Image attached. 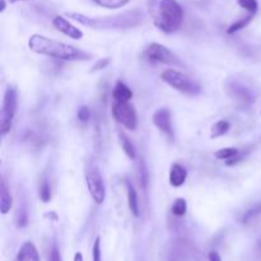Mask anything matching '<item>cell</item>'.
Masks as SVG:
<instances>
[{"mask_svg":"<svg viewBox=\"0 0 261 261\" xmlns=\"http://www.w3.org/2000/svg\"><path fill=\"white\" fill-rule=\"evenodd\" d=\"M148 12L153 25L163 34H173L183 25L184 9L177 0H149Z\"/></svg>","mask_w":261,"mask_h":261,"instance_id":"6da1fadb","label":"cell"},{"mask_svg":"<svg viewBox=\"0 0 261 261\" xmlns=\"http://www.w3.org/2000/svg\"><path fill=\"white\" fill-rule=\"evenodd\" d=\"M28 47L31 49V51L36 52V54L59 59V60L75 61L88 60L89 59V55L80 51L74 46L49 38L42 35H32L28 39Z\"/></svg>","mask_w":261,"mask_h":261,"instance_id":"7a4b0ae2","label":"cell"},{"mask_svg":"<svg viewBox=\"0 0 261 261\" xmlns=\"http://www.w3.org/2000/svg\"><path fill=\"white\" fill-rule=\"evenodd\" d=\"M68 15L73 21L94 30H128L138 26L142 21V14L138 10H129L121 14L104 17V18H93L80 13H69Z\"/></svg>","mask_w":261,"mask_h":261,"instance_id":"3957f363","label":"cell"},{"mask_svg":"<svg viewBox=\"0 0 261 261\" xmlns=\"http://www.w3.org/2000/svg\"><path fill=\"white\" fill-rule=\"evenodd\" d=\"M17 107H18V92L14 87H8L4 93L1 112H0V134H1V137H5L12 129Z\"/></svg>","mask_w":261,"mask_h":261,"instance_id":"277c9868","label":"cell"},{"mask_svg":"<svg viewBox=\"0 0 261 261\" xmlns=\"http://www.w3.org/2000/svg\"><path fill=\"white\" fill-rule=\"evenodd\" d=\"M161 78L164 83H167L173 89L181 92V93L188 94V96H196L201 92L200 85L190 76L181 73L179 70L167 69L161 74Z\"/></svg>","mask_w":261,"mask_h":261,"instance_id":"5b68a950","label":"cell"},{"mask_svg":"<svg viewBox=\"0 0 261 261\" xmlns=\"http://www.w3.org/2000/svg\"><path fill=\"white\" fill-rule=\"evenodd\" d=\"M85 183H87V187H88V191L94 203L97 205L104 204L105 199H106V187H105L104 179L101 176L100 168L96 164H92L87 170Z\"/></svg>","mask_w":261,"mask_h":261,"instance_id":"8992f818","label":"cell"},{"mask_svg":"<svg viewBox=\"0 0 261 261\" xmlns=\"http://www.w3.org/2000/svg\"><path fill=\"white\" fill-rule=\"evenodd\" d=\"M144 56L150 63H159L166 65H181L179 56L173 54L168 47L158 42H153L147 46Z\"/></svg>","mask_w":261,"mask_h":261,"instance_id":"52a82bcc","label":"cell"},{"mask_svg":"<svg viewBox=\"0 0 261 261\" xmlns=\"http://www.w3.org/2000/svg\"><path fill=\"white\" fill-rule=\"evenodd\" d=\"M112 116L118 124H121L128 130H137L138 113L135 107L129 102H113Z\"/></svg>","mask_w":261,"mask_h":261,"instance_id":"ba28073f","label":"cell"},{"mask_svg":"<svg viewBox=\"0 0 261 261\" xmlns=\"http://www.w3.org/2000/svg\"><path fill=\"white\" fill-rule=\"evenodd\" d=\"M153 124L158 130L163 133L170 140L175 139V133H173L172 120H171V112L168 109L157 110L153 115Z\"/></svg>","mask_w":261,"mask_h":261,"instance_id":"9c48e42d","label":"cell"},{"mask_svg":"<svg viewBox=\"0 0 261 261\" xmlns=\"http://www.w3.org/2000/svg\"><path fill=\"white\" fill-rule=\"evenodd\" d=\"M52 26H54L59 32L64 34L65 36L70 37V38L73 39H80L84 36L82 30H79L78 27L72 25L63 15H56V17H54V19H52Z\"/></svg>","mask_w":261,"mask_h":261,"instance_id":"30bf717a","label":"cell"},{"mask_svg":"<svg viewBox=\"0 0 261 261\" xmlns=\"http://www.w3.org/2000/svg\"><path fill=\"white\" fill-rule=\"evenodd\" d=\"M186 179H187L186 168L179 163H173L170 170V185L173 187H180L185 184Z\"/></svg>","mask_w":261,"mask_h":261,"instance_id":"8fae6325","label":"cell"},{"mask_svg":"<svg viewBox=\"0 0 261 261\" xmlns=\"http://www.w3.org/2000/svg\"><path fill=\"white\" fill-rule=\"evenodd\" d=\"M18 261H39V254L34 242L27 241L21 246L17 254Z\"/></svg>","mask_w":261,"mask_h":261,"instance_id":"7c38bea8","label":"cell"},{"mask_svg":"<svg viewBox=\"0 0 261 261\" xmlns=\"http://www.w3.org/2000/svg\"><path fill=\"white\" fill-rule=\"evenodd\" d=\"M228 93L231 94V97L234 98L236 101H240L242 104H250L252 101L251 92L249 89L243 88L240 83H231L228 85Z\"/></svg>","mask_w":261,"mask_h":261,"instance_id":"4fadbf2b","label":"cell"},{"mask_svg":"<svg viewBox=\"0 0 261 261\" xmlns=\"http://www.w3.org/2000/svg\"><path fill=\"white\" fill-rule=\"evenodd\" d=\"M13 205V197L10 194V190L6 185L5 180H1V184H0V209L3 214H8L12 209Z\"/></svg>","mask_w":261,"mask_h":261,"instance_id":"5bb4252c","label":"cell"},{"mask_svg":"<svg viewBox=\"0 0 261 261\" xmlns=\"http://www.w3.org/2000/svg\"><path fill=\"white\" fill-rule=\"evenodd\" d=\"M125 185H126V191H128L129 209H130L131 214H133L134 217H139L140 210H139V200H138L137 190H135L134 185L129 181V180H125Z\"/></svg>","mask_w":261,"mask_h":261,"instance_id":"9a60e30c","label":"cell"},{"mask_svg":"<svg viewBox=\"0 0 261 261\" xmlns=\"http://www.w3.org/2000/svg\"><path fill=\"white\" fill-rule=\"evenodd\" d=\"M112 96L116 102H129L133 98V91L124 82L118 80L115 84Z\"/></svg>","mask_w":261,"mask_h":261,"instance_id":"2e32d148","label":"cell"},{"mask_svg":"<svg viewBox=\"0 0 261 261\" xmlns=\"http://www.w3.org/2000/svg\"><path fill=\"white\" fill-rule=\"evenodd\" d=\"M118 143L121 146L122 150L126 155H128L130 159H135L137 157V150H135V147H134L133 142L130 140V138L126 135L122 131H118Z\"/></svg>","mask_w":261,"mask_h":261,"instance_id":"e0dca14e","label":"cell"},{"mask_svg":"<svg viewBox=\"0 0 261 261\" xmlns=\"http://www.w3.org/2000/svg\"><path fill=\"white\" fill-rule=\"evenodd\" d=\"M231 129V124L227 120H219L216 124L212 126V133H210V138H219L227 134Z\"/></svg>","mask_w":261,"mask_h":261,"instance_id":"ac0fdd59","label":"cell"},{"mask_svg":"<svg viewBox=\"0 0 261 261\" xmlns=\"http://www.w3.org/2000/svg\"><path fill=\"white\" fill-rule=\"evenodd\" d=\"M252 18H254V14H249L247 17H245V18H241L240 21L232 23V25L227 28V34L233 35V34H236V32H238V31L246 28L247 26H249L250 22L252 21Z\"/></svg>","mask_w":261,"mask_h":261,"instance_id":"d6986e66","label":"cell"},{"mask_svg":"<svg viewBox=\"0 0 261 261\" xmlns=\"http://www.w3.org/2000/svg\"><path fill=\"white\" fill-rule=\"evenodd\" d=\"M97 5L102 6V8H107V9H118L122 8L130 1V0H93Z\"/></svg>","mask_w":261,"mask_h":261,"instance_id":"ffe728a7","label":"cell"},{"mask_svg":"<svg viewBox=\"0 0 261 261\" xmlns=\"http://www.w3.org/2000/svg\"><path fill=\"white\" fill-rule=\"evenodd\" d=\"M38 196L43 203H49L51 200V186L46 179H42V181L39 183Z\"/></svg>","mask_w":261,"mask_h":261,"instance_id":"44dd1931","label":"cell"},{"mask_svg":"<svg viewBox=\"0 0 261 261\" xmlns=\"http://www.w3.org/2000/svg\"><path fill=\"white\" fill-rule=\"evenodd\" d=\"M187 212V203L184 197H177L172 205V214L176 217H184Z\"/></svg>","mask_w":261,"mask_h":261,"instance_id":"7402d4cb","label":"cell"},{"mask_svg":"<svg viewBox=\"0 0 261 261\" xmlns=\"http://www.w3.org/2000/svg\"><path fill=\"white\" fill-rule=\"evenodd\" d=\"M236 155H238V150L236 148H232V147H228V148H222L217 150L214 153V157L217 159H221V161H225V159H232Z\"/></svg>","mask_w":261,"mask_h":261,"instance_id":"603a6c76","label":"cell"},{"mask_svg":"<svg viewBox=\"0 0 261 261\" xmlns=\"http://www.w3.org/2000/svg\"><path fill=\"white\" fill-rule=\"evenodd\" d=\"M237 4H238L242 9L249 12L250 14L255 15L256 13H258L259 9L258 0H237Z\"/></svg>","mask_w":261,"mask_h":261,"instance_id":"cb8c5ba5","label":"cell"},{"mask_svg":"<svg viewBox=\"0 0 261 261\" xmlns=\"http://www.w3.org/2000/svg\"><path fill=\"white\" fill-rule=\"evenodd\" d=\"M139 180H140V184H142V187H143L144 190H147V188H148V184H149V172H148V170H147V166L144 162H140Z\"/></svg>","mask_w":261,"mask_h":261,"instance_id":"d4e9b609","label":"cell"},{"mask_svg":"<svg viewBox=\"0 0 261 261\" xmlns=\"http://www.w3.org/2000/svg\"><path fill=\"white\" fill-rule=\"evenodd\" d=\"M261 213V204L259 205H255V207H252L251 209H249L247 212H245L242 217V223H249L250 221H252L254 218L259 216Z\"/></svg>","mask_w":261,"mask_h":261,"instance_id":"484cf974","label":"cell"},{"mask_svg":"<svg viewBox=\"0 0 261 261\" xmlns=\"http://www.w3.org/2000/svg\"><path fill=\"white\" fill-rule=\"evenodd\" d=\"M92 258L93 261H102V252H101V238L96 237L93 247H92Z\"/></svg>","mask_w":261,"mask_h":261,"instance_id":"4316f807","label":"cell"},{"mask_svg":"<svg viewBox=\"0 0 261 261\" xmlns=\"http://www.w3.org/2000/svg\"><path fill=\"white\" fill-rule=\"evenodd\" d=\"M28 224V213L27 210L23 208L18 212V216H17V225L19 228H23Z\"/></svg>","mask_w":261,"mask_h":261,"instance_id":"83f0119b","label":"cell"},{"mask_svg":"<svg viewBox=\"0 0 261 261\" xmlns=\"http://www.w3.org/2000/svg\"><path fill=\"white\" fill-rule=\"evenodd\" d=\"M78 118L80 120V121L83 122H87L91 118V111H89V109L87 106H80L78 109Z\"/></svg>","mask_w":261,"mask_h":261,"instance_id":"f1b7e54d","label":"cell"},{"mask_svg":"<svg viewBox=\"0 0 261 261\" xmlns=\"http://www.w3.org/2000/svg\"><path fill=\"white\" fill-rule=\"evenodd\" d=\"M49 261H63L60 255V251H59L58 243L54 242L52 243V247L50 250V256H49Z\"/></svg>","mask_w":261,"mask_h":261,"instance_id":"f546056e","label":"cell"},{"mask_svg":"<svg viewBox=\"0 0 261 261\" xmlns=\"http://www.w3.org/2000/svg\"><path fill=\"white\" fill-rule=\"evenodd\" d=\"M109 64H110V59H107V58L106 59H100V60L97 61V64L92 68V72H97V70L105 69V68H106Z\"/></svg>","mask_w":261,"mask_h":261,"instance_id":"4dcf8cb0","label":"cell"},{"mask_svg":"<svg viewBox=\"0 0 261 261\" xmlns=\"http://www.w3.org/2000/svg\"><path fill=\"white\" fill-rule=\"evenodd\" d=\"M208 258H209V261H222V258L217 251H210Z\"/></svg>","mask_w":261,"mask_h":261,"instance_id":"1f68e13d","label":"cell"},{"mask_svg":"<svg viewBox=\"0 0 261 261\" xmlns=\"http://www.w3.org/2000/svg\"><path fill=\"white\" fill-rule=\"evenodd\" d=\"M74 261H84L82 252H75V255H74Z\"/></svg>","mask_w":261,"mask_h":261,"instance_id":"d6a6232c","label":"cell"},{"mask_svg":"<svg viewBox=\"0 0 261 261\" xmlns=\"http://www.w3.org/2000/svg\"><path fill=\"white\" fill-rule=\"evenodd\" d=\"M5 9V0H1V12H4Z\"/></svg>","mask_w":261,"mask_h":261,"instance_id":"836d02e7","label":"cell"},{"mask_svg":"<svg viewBox=\"0 0 261 261\" xmlns=\"http://www.w3.org/2000/svg\"><path fill=\"white\" fill-rule=\"evenodd\" d=\"M9 3H17V1H26V0H8Z\"/></svg>","mask_w":261,"mask_h":261,"instance_id":"e575fe53","label":"cell"},{"mask_svg":"<svg viewBox=\"0 0 261 261\" xmlns=\"http://www.w3.org/2000/svg\"><path fill=\"white\" fill-rule=\"evenodd\" d=\"M15 261H18V260H15Z\"/></svg>","mask_w":261,"mask_h":261,"instance_id":"d590c367","label":"cell"}]
</instances>
